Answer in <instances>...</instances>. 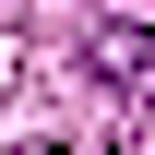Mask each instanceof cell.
I'll list each match as a JSON object with an SVG mask.
<instances>
[{
  "label": "cell",
  "mask_w": 155,
  "mask_h": 155,
  "mask_svg": "<svg viewBox=\"0 0 155 155\" xmlns=\"http://www.w3.org/2000/svg\"><path fill=\"white\" fill-rule=\"evenodd\" d=\"M96 60H107L119 84H143V72H155V36H143V24H107V36H96Z\"/></svg>",
  "instance_id": "obj_1"
}]
</instances>
